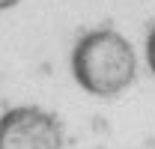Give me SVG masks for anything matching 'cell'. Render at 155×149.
<instances>
[{
  "label": "cell",
  "mask_w": 155,
  "mask_h": 149,
  "mask_svg": "<svg viewBox=\"0 0 155 149\" xmlns=\"http://www.w3.org/2000/svg\"><path fill=\"white\" fill-rule=\"evenodd\" d=\"M15 3H18V0H0V12H3V9H12Z\"/></svg>",
  "instance_id": "6da1fadb"
}]
</instances>
